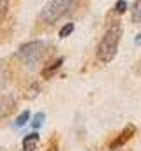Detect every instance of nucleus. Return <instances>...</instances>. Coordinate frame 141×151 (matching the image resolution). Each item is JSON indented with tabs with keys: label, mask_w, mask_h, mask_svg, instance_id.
<instances>
[{
	"label": "nucleus",
	"mask_w": 141,
	"mask_h": 151,
	"mask_svg": "<svg viewBox=\"0 0 141 151\" xmlns=\"http://www.w3.org/2000/svg\"><path fill=\"white\" fill-rule=\"evenodd\" d=\"M122 34H124V30H122L120 23H115V25H111L106 30V34L102 35L99 46H97V58H99V62L108 63V62H111L116 56Z\"/></svg>",
	"instance_id": "1"
},
{
	"label": "nucleus",
	"mask_w": 141,
	"mask_h": 151,
	"mask_svg": "<svg viewBox=\"0 0 141 151\" xmlns=\"http://www.w3.org/2000/svg\"><path fill=\"white\" fill-rule=\"evenodd\" d=\"M48 151H58V146H57V142L49 144V148H48Z\"/></svg>",
	"instance_id": "15"
},
{
	"label": "nucleus",
	"mask_w": 141,
	"mask_h": 151,
	"mask_svg": "<svg viewBox=\"0 0 141 151\" xmlns=\"http://www.w3.org/2000/svg\"><path fill=\"white\" fill-rule=\"evenodd\" d=\"M72 32H74V23H65V25L60 28L58 37H60V39H65V37H69Z\"/></svg>",
	"instance_id": "9"
},
{
	"label": "nucleus",
	"mask_w": 141,
	"mask_h": 151,
	"mask_svg": "<svg viewBox=\"0 0 141 151\" xmlns=\"http://www.w3.org/2000/svg\"><path fill=\"white\" fill-rule=\"evenodd\" d=\"M127 11V2L125 0H118L116 4H115V12L116 14H124Z\"/></svg>",
	"instance_id": "13"
},
{
	"label": "nucleus",
	"mask_w": 141,
	"mask_h": 151,
	"mask_svg": "<svg viewBox=\"0 0 141 151\" xmlns=\"http://www.w3.org/2000/svg\"><path fill=\"white\" fill-rule=\"evenodd\" d=\"M46 49H48V44H46L44 40H30V42L23 44V46L18 49V55H20L21 62H23L28 69H34L35 65L41 63V60L44 58Z\"/></svg>",
	"instance_id": "2"
},
{
	"label": "nucleus",
	"mask_w": 141,
	"mask_h": 151,
	"mask_svg": "<svg viewBox=\"0 0 141 151\" xmlns=\"http://www.w3.org/2000/svg\"><path fill=\"white\" fill-rule=\"evenodd\" d=\"M12 109H14V97H12V95L2 97V100H0V118L7 116Z\"/></svg>",
	"instance_id": "6"
},
{
	"label": "nucleus",
	"mask_w": 141,
	"mask_h": 151,
	"mask_svg": "<svg viewBox=\"0 0 141 151\" xmlns=\"http://www.w3.org/2000/svg\"><path fill=\"white\" fill-rule=\"evenodd\" d=\"M62 63H64V58L62 56H58L55 62H51V63H48L44 69H42V72H41V76H42V79H49L51 76L55 74L60 67H62Z\"/></svg>",
	"instance_id": "5"
},
{
	"label": "nucleus",
	"mask_w": 141,
	"mask_h": 151,
	"mask_svg": "<svg viewBox=\"0 0 141 151\" xmlns=\"http://www.w3.org/2000/svg\"><path fill=\"white\" fill-rule=\"evenodd\" d=\"M136 44H141V34L138 35V37H136Z\"/></svg>",
	"instance_id": "16"
},
{
	"label": "nucleus",
	"mask_w": 141,
	"mask_h": 151,
	"mask_svg": "<svg viewBox=\"0 0 141 151\" xmlns=\"http://www.w3.org/2000/svg\"><path fill=\"white\" fill-rule=\"evenodd\" d=\"M132 135H136V127H134V125H127V127H125L118 135H116V139L109 144V150H111V151L120 150L127 141H131V139H132Z\"/></svg>",
	"instance_id": "4"
},
{
	"label": "nucleus",
	"mask_w": 141,
	"mask_h": 151,
	"mask_svg": "<svg viewBox=\"0 0 141 151\" xmlns=\"http://www.w3.org/2000/svg\"><path fill=\"white\" fill-rule=\"evenodd\" d=\"M7 11H9V0H0V23L5 19Z\"/></svg>",
	"instance_id": "12"
},
{
	"label": "nucleus",
	"mask_w": 141,
	"mask_h": 151,
	"mask_svg": "<svg viewBox=\"0 0 141 151\" xmlns=\"http://www.w3.org/2000/svg\"><path fill=\"white\" fill-rule=\"evenodd\" d=\"M37 142H39V134H28V135H25L23 137V150L25 151H34L37 148Z\"/></svg>",
	"instance_id": "7"
},
{
	"label": "nucleus",
	"mask_w": 141,
	"mask_h": 151,
	"mask_svg": "<svg viewBox=\"0 0 141 151\" xmlns=\"http://www.w3.org/2000/svg\"><path fill=\"white\" fill-rule=\"evenodd\" d=\"M132 21L141 25V0H136L132 5Z\"/></svg>",
	"instance_id": "8"
},
{
	"label": "nucleus",
	"mask_w": 141,
	"mask_h": 151,
	"mask_svg": "<svg viewBox=\"0 0 141 151\" xmlns=\"http://www.w3.org/2000/svg\"><path fill=\"white\" fill-rule=\"evenodd\" d=\"M70 7H72V0H49L41 11V21L46 25H53L65 12H69Z\"/></svg>",
	"instance_id": "3"
},
{
	"label": "nucleus",
	"mask_w": 141,
	"mask_h": 151,
	"mask_svg": "<svg viewBox=\"0 0 141 151\" xmlns=\"http://www.w3.org/2000/svg\"><path fill=\"white\" fill-rule=\"evenodd\" d=\"M44 119H46V114H44V113H37L34 116L32 127H34V128H41V127H42V123H44Z\"/></svg>",
	"instance_id": "11"
},
{
	"label": "nucleus",
	"mask_w": 141,
	"mask_h": 151,
	"mask_svg": "<svg viewBox=\"0 0 141 151\" xmlns=\"http://www.w3.org/2000/svg\"><path fill=\"white\" fill-rule=\"evenodd\" d=\"M28 118H30V113L28 111H23V113L16 118V127H25L27 121H28Z\"/></svg>",
	"instance_id": "10"
},
{
	"label": "nucleus",
	"mask_w": 141,
	"mask_h": 151,
	"mask_svg": "<svg viewBox=\"0 0 141 151\" xmlns=\"http://www.w3.org/2000/svg\"><path fill=\"white\" fill-rule=\"evenodd\" d=\"M39 90H41V86H39L37 83H34V84L30 86V90H28V95H27V97H28V99H34L35 95H39Z\"/></svg>",
	"instance_id": "14"
}]
</instances>
